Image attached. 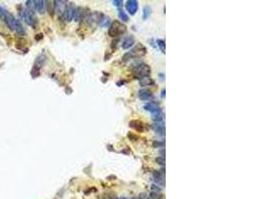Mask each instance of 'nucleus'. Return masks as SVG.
I'll list each match as a JSON object with an SVG mask.
<instances>
[{"label":"nucleus","instance_id":"1","mask_svg":"<svg viewBox=\"0 0 265 199\" xmlns=\"http://www.w3.org/2000/svg\"><path fill=\"white\" fill-rule=\"evenodd\" d=\"M147 50L145 48L141 43H139L137 46H135L133 49L131 50L130 52H127L126 54H124V56L122 57V61L123 62H127L130 59H133V58H140L143 57V56L146 54Z\"/></svg>","mask_w":265,"mask_h":199},{"label":"nucleus","instance_id":"2","mask_svg":"<svg viewBox=\"0 0 265 199\" xmlns=\"http://www.w3.org/2000/svg\"><path fill=\"white\" fill-rule=\"evenodd\" d=\"M125 32H126V26L118 20L113 21L110 24L108 29V35L112 37V38H116V37L121 36Z\"/></svg>","mask_w":265,"mask_h":199},{"label":"nucleus","instance_id":"3","mask_svg":"<svg viewBox=\"0 0 265 199\" xmlns=\"http://www.w3.org/2000/svg\"><path fill=\"white\" fill-rule=\"evenodd\" d=\"M132 73H133V76L135 78L138 79H143V78H147L150 76L151 74V68L149 65L145 64V63H140L138 64L136 67L133 68L132 70Z\"/></svg>","mask_w":265,"mask_h":199},{"label":"nucleus","instance_id":"4","mask_svg":"<svg viewBox=\"0 0 265 199\" xmlns=\"http://www.w3.org/2000/svg\"><path fill=\"white\" fill-rule=\"evenodd\" d=\"M21 17L23 18V20L26 22L29 26L35 28L37 26V17L34 14V11H30L28 9H24L21 11Z\"/></svg>","mask_w":265,"mask_h":199},{"label":"nucleus","instance_id":"5","mask_svg":"<svg viewBox=\"0 0 265 199\" xmlns=\"http://www.w3.org/2000/svg\"><path fill=\"white\" fill-rule=\"evenodd\" d=\"M103 14L100 13V12H93V13L90 14L88 16H86V21L88 26H96V25H99L100 21H102Z\"/></svg>","mask_w":265,"mask_h":199},{"label":"nucleus","instance_id":"6","mask_svg":"<svg viewBox=\"0 0 265 199\" xmlns=\"http://www.w3.org/2000/svg\"><path fill=\"white\" fill-rule=\"evenodd\" d=\"M74 11H75V7H74V4L70 3L67 5V7L65 8L64 12H63V14L61 15L63 20L67 21V22H70L72 21L73 17H74Z\"/></svg>","mask_w":265,"mask_h":199},{"label":"nucleus","instance_id":"7","mask_svg":"<svg viewBox=\"0 0 265 199\" xmlns=\"http://www.w3.org/2000/svg\"><path fill=\"white\" fill-rule=\"evenodd\" d=\"M152 178L154 182L164 186L165 184V169L163 168V170H154L152 172Z\"/></svg>","mask_w":265,"mask_h":199},{"label":"nucleus","instance_id":"8","mask_svg":"<svg viewBox=\"0 0 265 199\" xmlns=\"http://www.w3.org/2000/svg\"><path fill=\"white\" fill-rule=\"evenodd\" d=\"M4 21L6 22V24L8 25V27L10 28V29H12V30H16V27H17V24H18V19H16V18L12 15V14H10L9 12H7V13H6V15L4 16Z\"/></svg>","mask_w":265,"mask_h":199},{"label":"nucleus","instance_id":"9","mask_svg":"<svg viewBox=\"0 0 265 199\" xmlns=\"http://www.w3.org/2000/svg\"><path fill=\"white\" fill-rule=\"evenodd\" d=\"M129 127L131 128L135 129L136 132L138 133H143L145 127H144V123L141 121H138V120H132L129 122Z\"/></svg>","mask_w":265,"mask_h":199},{"label":"nucleus","instance_id":"10","mask_svg":"<svg viewBox=\"0 0 265 199\" xmlns=\"http://www.w3.org/2000/svg\"><path fill=\"white\" fill-rule=\"evenodd\" d=\"M126 9L130 13V15H134L138 10V1H136V0H128L126 2Z\"/></svg>","mask_w":265,"mask_h":199},{"label":"nucleus","instance_id":"11","mask_svg":"<svg viewBox=\"0 0 265 199\" xmlns=\"http://www.w3.org/2000/svg\"><path fill=\"white\" fill-rule=\"evenodd\" d=\"M138 97H139L141 101H149V100L153 99V94L150 90L142 89L138 92Z\"/></svg>","mask_w":265,"mask_h":199},{"label":"nucleus","instance_id":"12","mask_svg":"<svg viewBox=\"0 0 265 199\" xmlns=\"http://www.w3.org/2000/svg\"><path fill=\"white\" fill-rule=\"evenodd\" d=\"M135 43V38L132 35L130 36H127V37H125V38L123 39L122 43H121V47L122 49L124 50H127L129 49L130 47L133 46V44Z\"/></svg>","mask_w":265,"mask_h":199},{"label":"nucleus","instance_id":"13","mask_svg":"<svg viewBox=\"0 0 265 199\" xmlns=\"http://www.w3.org/2000/svg\"><path fill=\"white\" fill-rule=\"evenodd\" d=\"M144 110L150 111L151 114H154V113H157V111H160L161 108L159 107V105L157 104V103L151 102V103H148V104H146V105H144Z\"/></svg>","mask_w":265,"mask_h":199},{"label":"nucleus","instance_id":"14","mask_svg":"<svg viewBox=\"0 0 265 199\" xmlns=\"http://www.w3.org/2000/svg\"><path fill=\"white\" fill-rule=\"evenodd\" d=\"M152 128L154 129V132L161 136L165 135V126H164L163 122H155L152 124Z\"/></svg>","mask_w":265,"mask_h":199},{"label":"nucleus","instance_id":"15","mask_svg":"<svg viewBox=\"0 0 265 199\" xmlns=\"http://www.w3.org/2000/svg\"><path fill=\"white\" fill-rule=\"evenodd\" d=\"M54 7H55V11L57 12V13H59V14H63V12H64L65 8L67 7V1H54Z\"/></svg>","mask_w":265,"mask_h":199},{"label":"nucleus","instance_id":"16","mask_svg":"<svg viewBox=\"0 0 265 199\" xmlns=\"http://www.w3.org/2000/svg\"><path fill=\"white\" fill-rule=\"evenodd\" d=\"M84 13H85V12H84V8H83V7H77V8H75L73 19H75V22H80L81 19H83Z\"/></svg>","mask_w":265,"mask_h":199},{"label":"nucleus","instance_id":"17","mask_svg":"<svg viewBox=\"0 0 265 199\" xmlns=\"http://www.w3.org/2000/svg\"><path fill=\"white\" fill-rule=\"evenodd\" d=\"M45 3L46 1H44V0H37V1H35V9L41 14L45 12V8H46Z\"/></svg>","mask_w":265,"mask_h":199},{"label":"nucleus","instance_id":"18","mask_svg":"<svg viewBox=\"0 0 265 199\" xmlns=\"http://www.w3.org/2000/svg\"><path fill=\"white\" fill-rule=\"evenodd\" d=\"M139 83L142 87H147V86H153L155 85V81L153 79H151L150 77L143 78L139 80Z\"/></svg>","mask_w":265,"mask_h":199},{"label":"nucleus","instance_id":"19","mask_svg":"<svg viewBox=\"0 0 265 199\" xmlns=\"http://www.w3.org/2000/svg\"><path fill=\"white\" fill-rule=\"evenodd\" d=\"M152 119H153V121H154L155 122H161L164 120V116H163L162 111L152 114Z\"/></svg>","mask_w":265,"mask_h":199},{"label":"nucleus","instance_id":"20","mask_svg":"<svg viewBox=\"0 0 265 199\" xmlns=\"http://www.w3.org/2000/svg\"><path fill=\"white\" fill-rule=\"evenodd\" d=\"M118 17H119V19H120L121 21H123V22H127L128 21V15L126 14V12L123 11L122 9L118 10Z\"/></svg>","mask_w":265,"mask_h":199},{"label":"nucleus","instance_id":"21","mask_svg":"<svg viewBox=\"0 0 265 199\" xmlns=\"http://www.w3.org/2000/svg\"><path fill=\"white\" fill-rule=\"evenodd\" d=\"M157 45L159 46L160 50L162 51V53L165 54V50H166V43L164 39H158L157 40Z\"/></svg>","mask_w":265,"mask_h":199},{"label":"nucleus","instance_id":"22","mask_svg":"<svg viewBox=\"0 0 265 199\" xmlns=\"http://www.w3.org/2000/svg\"><path fill=\"white\" fill-rule=\"evenodd\" d=\"M109 23H110L109 17L103 15L102 18V21H100V23H99V25H100V26H102V27H106V26H108Z\"/></svg>","mask_w":265,"mask_h":199},{"label":"nucleus","instance_id":"23","mask_svg":"<svg viewBox=\"0 0 265 199\" xmlns=\"http://www.w3.org/2000/svg\"><path fill=\"white\" fill-rule=\"evenodd\" d=\"M151 15V8L149 6H145L144 9H143V19L146 20L149 18V16Z\"/></svg>","mask_w":265,"mask_h":199},{"label":"nucleus","instance_id":"24","mask_svg":"<svg viewBox=\"0 0 265 199\" xmlns=\"http://www.w3.org/2000/svg\"><path fill=\"white\" fill-rule=\"evenodd\" d=\"M150 199H162L163 198V194H161L160 192H157V191H152L149 195Z\"/></svg>","mask_w":265,"mask_h":199},{"label":"nucleus","instance_id":"25","mask_svg":"<svg viewBox=\"0 0 265 199\" xmlns=\"http://www.w3.org/2000/svg\"><path fill=\"white\" fill-rule=\"evenodd\" d=\"M26 5L28 7V10H30V11L35 10V1H31V0H29V1H26Z\"/></svg>","mask_w":265,"mask_h":199},{"label":"nucleus","instance_id":"26","mask_svg":"<svg viewBox=\"0 0 265 199\" xmlns=\"http://www.w3.org/2000/svg\"><path fill=\"white\" fill-rule=\"evenodd\" d=\"M155 161H156V163H158L159 165H162V166H164V165H165V163H166V160H165V157H162V156H159V157H156V159H155Z\"/></svg>","mask_w":265,"mask_h":199},{"label":"nucleus","instance_id":"27","mask_svg":"<svg viewBox=\"0 0 265 199\" xmlns=\"http://www.w3.org/2000/svg\"><path fill=\"white\" fill-rule=\"evenodd\" d=\"M164 145H165V142H162V141H154L153 142V146L154 147H164Z\"/></svg>","mask_w":265,"mask_h":199},{"label":"nucleus","instance_id":"28","mask_svg":"<svg viewBox=\"0 0 265 199\" xmlns=\"http://www.w3.org/2000/svg\"><path fill=\"white\" fill-rule=\"evenodd\" d=\"M7 12H8V11H6V10L2 7V6L0 5V18H2V19H3L4 16L6 15V13H7Z\"/></svg>","mask_w":265,"mask_h":199},{"label":"nucleus","instance_id":"29","mask_svg":"<svg viewBox=\"0 0 265 199\" xmlns=\"http://www.w3.org/2000/svg\"><path fill=\"white\" fill-rule=\"evenodd\" d=\"M112 3H113V5L116 6V7H118V8H120L121 6H122V4H123L122 0H114V1H113Z\"/></svg>","mask_w":265,"mask_h":199},{"label":"nucleus","instance_id":"30","mask_svg":"<svg viewBox=\"0 0 265 199\" xmlns=\"http://www.w3.org/2000/svg\"><path fill=\"white\" fill-rule=\"evenodd\" d=\"M128 138H129L130 139H133L132 140H136V139H137V136H136V135H134L133 134H131V133H129V134H128Z\"/></svg>","mask_w":265,"mask_h":199},{"label":"nucleus","instance_id":"31","mask_svg":"<svg viewBox=\"0 0 265 199\" xmlns=\"http://www.w3.org/2000/svg\"><path fill=\"white\" fill-rule=\"evenodd\" d=\"M161 97H162L163 99H165V89H163V91H162V93H161Z\"/></svg>","mask_w":265,"mask_h":199},{"label":"nucleus","instance_id":"32","mask_svg":"<svg viewBox=\"0 0 265 199\" xmlns=\"http://www.w3.org/2000/svg\"><path fill=\"white\" fill-rule=\"evenodd\" d=\"M120 199H127V198H125V197H121Z\"/></svg>","mask_w":265,"mask_h":199},{"label":"nucleus","instance_id":"33","mask_svg":"<svg viewBox=\"0 0 265 199\" xmlns=\"http://www.w3.org/2000/svg\"><path fill=\"white\" fill-rule=\"evenodd\" d=\"M133 199H140V198H139V197H138V198H133Z\"/></svg>","mask_w":265,"mask_h":199},{"label":"nucleus","instance_id":"34","mask_svg":"<svg viewBox=\"0 0 265 199\" xmlns=\"http://www.w3.org/2000/svg\"><path fill=\"white\" fill-rule=\"evenodd\" d=\"M114 199H118V198H117V197H116V198H114Z\"/></svg>","mask_w":265,"mask_h":199}]
</instances>
